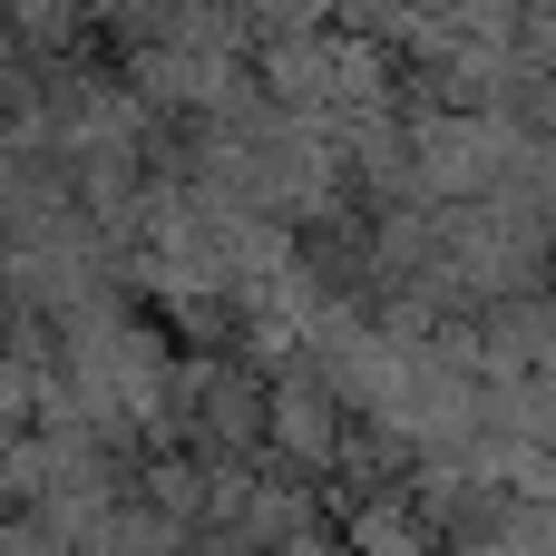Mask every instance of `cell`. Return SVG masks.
Listing matches in <instances>:
<instances>
[{"instance_id":"1","label":"cell","mask_w":556,"mask_h":556,"mask_svg":"<svg viewBox=\"0 0 556 556\" xmlns=\"http://www.w3.org/2000/svg\"><path fill=\"white\" fill-rule=\"evenodd\" d=\"M274 556H362V547H332V538H313V528H293V538H283Z\"/></svg>"}]
</instances>
